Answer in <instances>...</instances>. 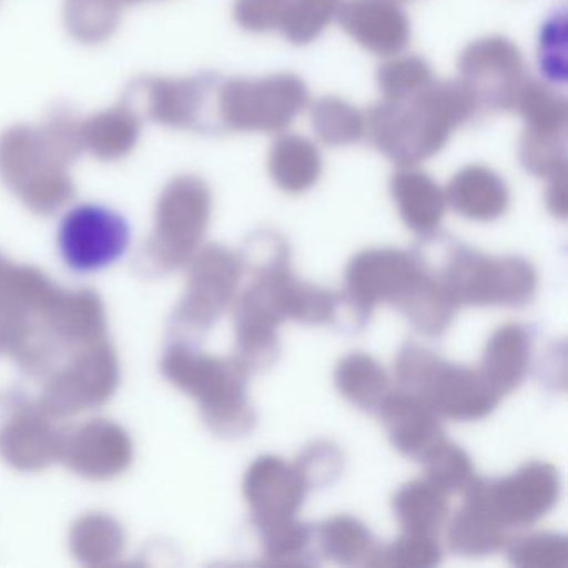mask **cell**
I'll return each mask as SVG.
<instances>
[{
    "instance_id": "cell-25",
    "label": "cell",
    "mask_w": 568,
    "mask_h": 568,
    "mask_svg": "<svg viewBox=\"0 0 568 568\" xmlns=\"http://www.w3.org/2000/svg\"><path fill=\"white\" fill-rule=\"evenodd\" d=\"M464 505L448 524V548L462 557H484L501 550L508 541L507 528L470 491H464Z\"/></svg>"
},
{
    "instance_id": "cell-11",
    "label": "cell",
    "mask_w": 568,
    "mask_h": 568,
    "mask_svg": "<svg viewBox=\"0 0 568 568\" xmlns=\"http://www.w3.org/2000/svg\"><path fill=\"white\" fill-rule=\"evenodd\" d=\"M464 491L475 495L510 530L545 517L560 498L561 480L555 465L530 462L500 480L474 477Z\"/></svg>"
},
{
    "instance_id": "cell-43",
    "label": "cell",
    "mask_w": 568,
    "mask_h": 568,
    "mask_svg": "<svg viewBox=\"0 0 568 568\" xmlns=\"http://www.w3.org/2000/svg\"><path fill=\"white\" fill-rule=\"evenodd\" d=\"M344 454L337 445L317 440L307 445L294 464L311 490L334 484L344 471Z\"/></svg>"
},
{
    "instance_id": "cell-31",
    "label": "cell",
    "mask_w": 568,
    "mask_h": 568,
    "mask_svg": "<svg viewBox=\"0 0 568 568\" xmlns=\"http://www.w3.org/2000/svg\"><path fill=\"white\" fill-rule=\"evenodd\" d=\"M514 111L524 119L525 131L567 135V101L548 82L527 78L515 98Z\"/></svg>"
},
{
    "instance_id": "cell-45",
    "label": "cell",
    "mask_w": 568,
    "mask_h": 568,
    "mask_svg": "<svg viewBox=\"0 0 568 568\" xmlns=\"http://www.w3.org/2000/svg\"><path fill=\"white\" fill-rule=\"evenodd\" d=\"M545 204L554 217L565 221L568 207L567 168L560 169L547 179Z\"/></svg>"
},
{
    "instance_id": "cell-34",
    "label": "cell",
    "mask_w": 568,
    "mask_h": 568,
    "mask_svg": "<svg viewBox=\"0 0 568 568\" xmlns=\"http://www.w3.org/2000/svg\"><path fill=\"white\" fill-rule=\"evenodd\" d=\"M434 81V72L425 59L402 52L387 58L377 71L378 91L384 101H407L420 94Z\"/></svg>"
},
{
    "instance_id": "cell-44",
    "label": "cell",
    "mask_w": 568,
    "mask_h": 568,
    "mask_svg": "<svg viewBox=\"0 0 568 568\" xmlns=\"http://www.w3.org/2000/svg\"><path fill=\"white\" fill-rule=\"evenodd\" d=\"M287 0H235L234 21L251 34H268L281 29Z\"/></svg>"
},
{
    "instance_id": "cell-39",
    "label": "cell",
    "mask_w": 568,
    "mask_h": 568,
    "mask_svg": "<svg viewBox=\"0 0 568 568\" xmlns=\"http://www.w3.org/2000/svg\"><path fill=\"white\" fill-rule=\"evenodd\" d=\"M508 560L521 568H565L568 565V540L558 534H530L508 540Z\"/></svg>"
},
{
    "instance_id": "cell-21",
    "label": "cell",
    "mask_w": 568,
    "mask_h": 568,
    "mask_svg": "<svg viewBox=\"0 0 568 568\" xmlns=\"http://www.w3.org/2000/svg\"><path fill=\"white\" fill-rule=\"evenodd\" d=\"M445 195L458 215L474 222L497 221L510 205V191L501 175L481 164L465 165L455 172Z\"/></svg>"
},
{
    "instance_id": "cell-3",
    "label": "cell",
    "mask_w": 568,
    "mask_h": 568,
    "mask_svg": "<svg viewBox=\"0 0 568 568\" xmlns=\"http://www.w3.org/2000/svg\"><path fill=\"white\" fill-rule=\"evenodd\" d=\"M415 252L458 308L521 307L537 292V272L521 257H490L447 237H432Z\"/></svg>"
},
{
    "instance_id": "cell-33",
    "label": "cell",
    "mask_w": 568,
    "mask_h": 568,
    "mask_svg": "<svg viewBox=\"0 0 568 568\" xmlns=\"http://www.w3.org/2000/svg\"><path fill=\"white\" fill-rule=\"evenodd\" d=\"M119 0H65V26L84 44L108 41L121 21Z\"/></svg>"
},
{
    "instance_id": "cell-41",
    "label": "cell",
    "mask_w": 568,
    "mask_h": 568,
    "mask_svg": "<svg viewBox=\"0 0 568 568\" xmlns=\"http://www.w3.org/2000/svg\"><path fill=\"white\" fill-rule=\"evenodd\" d=\"M518 161L528 174L547 181L567 168V135H544L524 131L518 141Z\"/></svg>"
},
{
    "instance_id": "cell-28",
    "label": "cell",
    "mask_w": 568,
    "mask_h": 568,
    "mask_svg": "<svg viewBox=\"0 0 568 568\" xmlns=\"http://www.w3.org/2000/svg\"><path fill=\"white\" fill-rule=\"evenodd\" d=\"M392 510L404 531L435 535L448 518L447 494L427 478L410 480L395 491Z\"/></svg>"
},
{
    "instance_id": "cell-46",
    "label": "cell",
    "mask_w": 568,
    "mask_h": 568,
    "mask_svg": "<svg viewBox=\"0 0 568 568\" xmlns=\"http://www.w3.org/2000/svg\"><path fill=\"white\" fill-rule=\"evenodd\" d=\"M122 6L124 4H135V2H144V0H119Z\"/></svg>"
},
{
    "instance_id": "cell-20",
    "label": "cell",
    "mask_w": 568,
    "mask_h": 568,
    "mask_svg": "<svg viewBox=\"0 0 568 568\" xmlns=\"http://www.w3.org/2000/svg\"><path fill=\"white\" fill-rule=\"evenodd\" d=\"M48 415L44 407L26 408L0 432V454L14 467L36 470L61 457L64 437Z\"/></svg>"
},
{
    "instance_id": "cell-15",
    "label": "cell",
    "mask_w": 568,
    "mask_h": 568,
    "mask_svg": "<svg viewBox=\"0 0 568 568\" xmlns=\"http://www.w3.org/2000/svg\"><path fill=\"white\" fill-rule=\"evenodd\" d=\"M118 358L108 344L92 342L45 388L42 407L51 415L88 410L111 397L118 385Z\"/></svg>"
},
{
    "instance_id": "cell-32",
    "label": "cell",
    "mask_w": 568,
    "mask_h": 568,
    "mask_svg": "<svg viewBox=\"0 0 568 568\" xmlns=\"http://www.w3.org/2000/svg\"><path fill=\"white\" fill-rule=\"evenodd\" d=\"M311 125L322 144L347 148L365 138V114L345 99L327 95L311 105Z\"/></svg>"
},
{
    "instance_id": "cell-30",
    "label": "cell",
    "mask_w": 568,
    "mask_h": 568,
    "mask_svg": "<svg viewBox=\"0 0 568 568\" xmlns=\"http://www.w3.org/2000/svg\"><path fill=\"white\" fill-rule=\"evenodd\" d=\"M334 381L342 397L365 412L377 410L390 388L387 372L365 352H352L341 358Z\"/></svg>"
},
{
    "instance_id": "cell-13",
    "label": "cell",
    "mask_w": 568,
    "mask_h": 568,
    "mask_svg": "<svg viewBox=\"0 0 568 568\" xmlns=\"http://www.w3.org/2000/svg\"><path fill=\"white\" fill-rule=\"evenodd\" d=\"M191 262L187 292L175 312V324L189 334H202L234 302L244 265L241 255L215 244L201 248Z\"/></svg>"
},
{
    "instance_id": "cell-17",
    "label": "cell",
    "mask_w": 568,
    "mask_h": 568,
    "mask_svg": "<svg viewBox=\"0 0 568 568\" xmlns=\"http://www.w3.org/2000/svg\"><path fill=\"white\" fill-rule=\"evenodd\" d=\"M337 21L345 34L377 58H392L410 42V21L395 0H344Z\"/></svg>"
},
{
    "instance_id": "cell-37",
    "label": "cell",
    "mask_w": 568,
    "mask_h": 568,
    "mask_svg": "<svg viewBox=\"0 0 568 568\" xmlns=\"http://www.w3.org/2000/svg\"><path fill=\"white\" fill-rule=\"evenodd\" d=\"M72 548L85 564H104L124 548V534L112 518L89 515L75 525Z\"/></svg>"
},
{
    "instance_id": "cell-9",
    "label": "cell",
    "mask_w": 568,
    "mask_h": 568,
    "mask_svg": "<svg viewBox=\"0 0 568 568\" xmlns=\"http://www.w3.org/2000/svg\"><path fill=\"white\" fill-rule=\"evenodd\" d=\"M219 79L145 78L132 82L124 102L139 119L148 118L169 128L219 132L215 122V94Z\"/></svg>"
},
{
    "instance_id": "cell-12",
    "label": "cell",
    "mask_w": 568,
    "mask_h": 568,
    "mask_svg": "<svg viewBox=\"0 0 568 568\" xmlns=\"http://www.w3.org/2000/svg\"><path fill=\"white\" fill-rule=\"evenodd\" d=\"M527 78L524 54L504 36L477 39L458 58V81L480 109L514 111L515 98Z\"/></svg>"
},
{
    "instance_id": "cell-2",
    "label": "cell",
    "mask_w": 568,
    "mask_h": 568,
    "mask_svg": "<svg viewBox=\"0 0 568 568\" xmlns=\"http://www.w3.org/2000/svg\"><path fill=\"white\" fill-rule=\"evenodd\" d=\"M84 152L81 124L54 114L41 128L18 125L0 135V179L38 214H54L74 197L68 165Z\"/></svg>"
},
{
    "instance_id": "cell-42",
    "label": "cell",
    "mask_w": 568,
    "mask_h": 568,
    "mask_svg": "<svg viewBox=\"0 0 568 568\" xmlns=\"http://www.w3.org/2000/svg\"><path fill=\"white\" fill-rule=\"evenodd\" d=\"M567 14L555 12L541 26L538 38V65L548 84L567 81Z\"/></svg>"
},
{
    "instance_id": "cell-36",
    "label": "cell",
    "mask_w": 568,
    "mask_h": 568,
    "mask_svg": "<svg viewBox=\"0 0 568 568\" xmlns=\"http://www.w3.org/2000/svg\"><path fill=\"white\" fill-rule=\"evenodd\" d=\"M267 564L294 567L312 564L311 548L314 531L297 517L257 528Z\"/></svg>"
},
{
    "instance_id": "cell-27",
    "label": "cell",
    "mask_w": 568,
    "mask_h": 568,
    "mask_svg": "<svg viewBox=\"0 0 568 568\" xmlns=\"http://www.w3.org/2000/svg\"><path fill=\"white\" fill-rule=\"evenodd\" d=\"M141 135V119L128 108L108 109L81 124L82 148L101 161H119L134 151Z\"/></svg>"
},
{
    "instance_id": "cell-5",
    "label": "cell",
    "mask_w": 568,
    "mask_h": 568,
    "mask_svg": "<svg viewBox=\"0 0 568 568\" xmlns=\"http://www.w3.org/2000/svg\"><path fill=\"white\" fill-rule=\"evenodd\" d=\"M395 378L400 390L417 395L448 420H480L504 398L478 368L450 364L415 342H407L398 352Z\"/></svg>"
},
{
    "instance_id": "cell-1",
    "label": "cell",
    "mask_w": 568,
    "mask_h": 568,
    "mask_svg": "<svg viewBox=\"0 0 568 568\" xmlns=\"http://www.w3.org/2000/svg\"><path fill=\"white\" fill-rule=\"evenodd\" d=\"M480 105L460 81H434L407 101L382 99L365 114V138L398 168L435 158Z\"/></svg>"
},
{
    "instance_id": "cell-22",
    "label": "cell",
    "mask_w": 568,
    "mask_h": 568,
    "mask_svg": "<svg viewBox=\"0 0 568 568\" xmlns=\"http://www.w3.org/2000/svg\"><path fill=\"white\" fill-rule=\"evenodd\" d=\"M390 194L402 221L417 234L434 235L447 211L444 189L417 168H398L390 179Z\"/></svg>"
},
{
    "instance_id": "cell-6",
    "label": "cell",
    "mask_w": 568,
    "mask_h": 568,
    "mask_svg": "<svg viewBox=\"0 0 568 568\" xmlns=\"http://www.w3.org/2000/svg\"><path fill=\"white\" fill-rule=\"evenodd\" d=\"M308 102L307 85L292 72L221 81L215 94L217 131L278 135L294 124Z\"/></svg>"
},
{
    "instance_id": "cell-4",
    "label": "cell",
    "mask_w": 568,
    "mask_h": 568,
    "mask_svg": "<svg viewBox=\"0 0 568 568\" xmlns=\"http://www.w3.org/2000/svg\"><path fill=\"white\" fill-rule=\"evenodd\" d=\"M164 374L199 402L202 417L214 434L244 437L257 424L247 397L251 371L235 355L214 357L179 344L165 355Z\"/></svg>"
},
{
    "instance_id": "cell-14",
    "label": "cell",
    "mask_w": 568,
    "mask_h": 568,
    "mask_svg": "<svg viewBox=\"0 0 568 568\" xmlns=\"http://www.w3.org/2000/svg\"><path fill=\"white\" fill-rule=\"evenodd\" d=\"M128 245V222L101 205H79L65 215L59 231L62 257L78 272L108 267L124 254Z\"/></svg>"
},
{
    "instance_id": "cell-24",
    "label": "cell",
    "mask_w": 568,
    "mask_h": 568,
    "mask_svg": "<svg viewBox=\"0 0 568 568\" xmlns=\"http://www.w3.org/2000/svg\"><path fill=\"white\" fill-rule=\"evenodd\" d=\"M267 169L272 182L282 192L301 195L321 181L324 161L311 139L282 132L268 151Z\"/></svg>"
},
{
    "instance_id": "cell-8",
    "label": "cell",
    "mask_w": 568,
    "mask_h": 568,
    "mask_svg": "<svg viewBox=\"0 0 568 568\" xmlns=\"http://www.w3.org/2000/svg\"><path fill=\"white\" fill-rule=\"evenodd\" d=\"M212 214V192L197 175H181L162 192L149 254L162 271L192 261L201 251Z\"/></svg>"
},
{
    "instance_id": "cell-40",
    "label": "cell",
    "mask_w": 568,
    "mask_h": 568,
    "mask_svg": "<svg viewBox=\"0 0 568 568\" xmlns=\"http://www.w3.org/2000/svg\"><path fill=\"white\" fill-rule=\"evenodd\" d=\"M442 561V548L435 535L408 534L387 547H378L371 567L430 568Z\"/></svg>"
},
{
    "instance_id": "cell-7",
    "label": "cell",
    "mask_w": 568,
    "mask_h": 568,
    "mask_svg": "<svg viewBox=\"0 0 568 568\" xmlns=\"http://www.w3.org/2000/svg\"><path fill=\"white\" fill-rule=\"evenodd\" d=\"M427 275V265L415 251L385 247L358 252L345 268V322L351 327L364 328L382 302L402 311Z\"/></svg>"
},
{
    "instance_id": "cell-47",
    "label": "cell",
    "mask_w": 568,
    "mask_h": 568,
    "mask_svg": "<svg viewBox=\"0 0 568 568\" xmlns=\"http://www.w3.org/2000/svg\"><path fill=\"white\" fill-rule=\"evenodd\" d=\"M398 4H412V2H418V0H395Z\"/></svg>"
},
{
    "instance_id": "cell-38",
    "label": "cell",
    "mask_w": 568,
    "mask_h": 568,
    "mask_svg": "<svg viewBox=\"0 0 568 568\" xmlns=\"http://www.w3.org/2000/svg\"><path fill=\"white\" fill-rule=\"evenodd\" d=\"M420 462L425 478L447 495L464 491L475 477L474 464L467 452L447 438L438 442Z\"/></svg>"
},
{
    "instance_id": "cell-26",
    "label": "cell",
    "mask_w": 568,
    "mask_h": 568,
    "mask_svg": "<svg viewBox=\"0 0 568 568\" xmlns=\"http://www.w3.org/2000/svg\"><path fill=\"white\" fill-rule=\"evenodd\" d=\"M58 295L44 274L19 267L0 255V315L14 321H24L32 312L44 315Z\"/></svg>"
},
{
    "instance_id": "cell-35",
    "label": "cell",
    "mask_w": 568,
    "mask_h": 568,
    "mask_svg": "<svg viewBox=\"0 0 568 568\" xmlns=\"http://www.w3.org/2000/svg\"><path fill=\"white\" fill-rule=\"evenodd\" d=\"M344 0H287L281 29L291 44L308 45L338 18Z\"/></svg>"
},
{
    "instance_id": "cell-16",
    "label": "cell",
    "mask_w": 568,
    "mask_h": 568,
    "mask_svg": "<svg viewBox=\"0 0 568 568\" xmlns=\"http://www.w3.org/2000/svg\"><path fill=\"white\" fill-rule=\"evenodd\" d=\"M242 491L255 528H262L297 517L308 487L295 464L262 455L245 471Z\"/></svg>"
},
{
    "instance_id": "cell-23",
    "label": "cell",
    "mask_w": 568,
    "mask_h": 568,
    "mask_svg": "<svg viewBox=\"0 0 568 568\" xmlns=\"http://www.w3.org/2000/svg\"><path fill=\"white\" fill-rule=\"evenodd\" d=\"M531 337L520 324L498 327L485 344L480 374L505 397L524 381L530 365Z\"/></svg>"
},
{
    "instance_id": "cell-18",
    "label": "cell",
    "mask_w": 568,
    "mask_h": 568,
    "mask_svg": "<svg viewBox=\"0 0 568 568\" xmlns=\"http://www.w3.org/2000/svg\"><path fill=\"white\" fill-rule=\"evenodd\" d=\"M377 412L392 445L405 457L420 462L445 438L438 415L410 392H388Z\"/></svg>"
},
{
    "instance_id": "cell-19",
    "label": "cell",
    "mask_w": 568,
    "mask_h": 568,
    "mask_svg": "<svg viewBox=\"0 0 568 568\" xmlns=\"http://www.w3.org/2000/svg\"><path fill=\"white\" fill-rule=\"evenodd\" d=\"M62 457L84 477L111 478L131 464L132 445L118 425L94 420L64 440Z\"/></svg>"
},
{
    "instance_id": "cell-29",
    "label": "cell",
    "mask_w": 568,
    "mask_h": 568,
    "mask_svg": "<svg viewBox=\"0 0 568 568\" xmlns=\"http://www.w3.org/2000/svg\"><path fill=\"white\" fill-rule=\"evenodd\" d=\"M318 547L325 557L345 567H371L378 547L367 525L351 515H335L317 528Z\"/></svg>"
},
{
    "instance_id": "cell-10",
    "label": "cell",
    "mask_w": 568,
    "mask_h": 568,
    "mask_svg": "<svg viewBox=\"0 0 568 568\" xmlns=\"http://www.w3.org/2000/svg\"><path fill=\"white\" fill-rule=\"evenodd\" d=\"M291 271L292 264L251 274V285L234 302L235 357L251 372L277 361L278 327L285 322L281 284Z\"/></svg>"
}]
</instances>
